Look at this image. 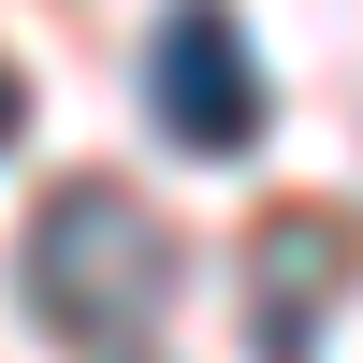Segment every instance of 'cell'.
Listing matches in <instances>:
<instances>
[{
    "label": "cell",
    "mask_w": 363,
    "mask_h": 363,
    "mask_svg": "<svg viewBox=\"0 0 363 363\" xmlns=\"http://www.w3.org/2000/svg\"><path fill=\"white\" fill-rule=\"evenodd\" d=\"M15 277H29V320H44L58 349L131 363L145 335H160V306H174V233L145 218L116 174H73V189H44V218H29Z\"/></svg>",
    "instance_id": "cell-1"
},
{
    "label": "cell",
    "mask_w": 363,
    "mask_h": 363,
    "mask_svg": "<svg viewBox=\"0 0 363 363\" xmlns=\"http://www.w3.org/2000/svg\"><path fill=\"white\" fill-rule=\"evenodd\" d=\"M145 116H160L189 160H247L262 145V58L233 29V0H174L145 29Z\"/></svg>",
    "instance_id": "cell-2"
},
{
    "label": "cell",
    "mask_w": 363,
    "mask_h": 363,
    "mask_svg": "<svg viewBox=\"0 0 363 363\" xmlns=\"http://www.w3.org/2000/svg\"><path fill=\"white\" fill-rule=\"evenodd\" d=\"M349 262H363V233L335 218V203H277V218L247 233V277H262L247 335H262V363H306V349H320V320H335Z\"/></svg>",
    "instance_id": "cell-3"
},
{
    "label": "cell",
    "mask_w": 363,
    "mask_h": 363,
    "mask_svg": "<svg viewBox=\"0 0 363 363\" xmlns=\"http://www.w3.org/2000/svg\"><path fill=\"white\" fill-rule=\"evenodd\" d=\"M15 131H29V87H15V58H0V160H15Z\"/></svg>",
    "instance_id": "cell-4"
}]
</instances>
